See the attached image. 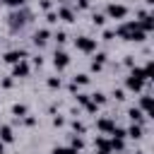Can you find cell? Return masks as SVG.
Listing matches in <instances>:
<instances>
[{
	"instance_id": "obj_10",
	"label": "cell",
	"mask_w": 154,
	"mask_h": 154,
	"mask_svg": "<svg viewBox=\"0 0 154 154\" xmlns=\"http://www.w3.org/2000/svg\"><path fill=\"white\" fill-rule=\"evenodd\" d=\"M58 19H63V22H75L77 19V12L70 7V5H58Z\"/></svg>"
},
{
	"instance_id": "obj_1",
	"label": "cell",
	"mask_w": 154,
	"mask_h": 154,
	"mask_svg": "<svg viewBox=\"0 0 154 154\" xmlns=\"http://www.w3.org/2000/svg\"><path fill=\"white\" fill-rule=\"evenodd\" d=\"M113 31H116V36H120L123 41H132V43H142V41L147 38V31L140 29V22H137V19L120 22Z\"/></svg>"
},
{
	"instance_id": "obj_36",
	"label": "cell",
	"mask_w": 154,
	"mask_h": 154,
	"mask_svg": "<svg viewBox=\"0 0 154 154\" xmlns=\"http://www.w3.org/2000/svg\"><path fill=\"white\" fill-rule=\"evenodd\" d=\"M53 125H55V128H63V125H65V118H63V116H53Z\"/></svg>"
},
{
	"instance_id": "obj_23",
	"label": "cell",
	"mask_w": 154,
	"mask_h": 154,
	"mask_svg": "<svg viewBox=\"0 0 154 154\" xmlns=\"http://www.w3.org/2000/svg\"><path fill=\"white\" fill-rule=\"evenodd\" d=\"M89 99H91L96 106H103V103H106V94H103V91H94V94H89Z\"/></svg>"
},
{
	"instance_id": "obj_46",
	"label": "cell",
	"mask_w": 154,
	"mask_h": 154,
	"mask_svg": "<svg viewBox=\"0 0 154 154\" xmlns=\"http://www.w3.org/2000/svg\"><path fill=\"white\" fill-rule=\"evenodd\" d=\"M0 5H2V0H0Z\"/></svg>"
},
{
	"instance_id": "obj_45",
	"label": "cell",
	"mask_w": 154,
	"mask_h": 154,
	"mask_svg": "<svg viewBox=\"0 0 154 154\" xmlns=\"http://www.w3.org/2000/svg\"><path fill=\"white\" fill-rule=\"evenodd\" d=\"M96 154H108V152H96Z\"/></svg>"
},
{
	"instance_id": "obj_17",
	"label": "cell",
	"mask_w": 154,
	"mask_h": 154,
	"mask_svg": "<svg viewBox=\"0 0 154 154\" xmlns=\"http://www.w3.org/2000/svg\"><path fill=\"white\" fill-rule=\"evenodd\" d=\"M70 147H72V149H77V152H82V149L87 147L84 135H72V137H70Z\"/></svg>"
},
{
	"instance_id": "obj_11",
	"label": "cell",
	"mask_w": 154,
	"mask_h": 154,
	"mask_svg": "<svg viewBox=\"0 0 154 154\" xmlns=\"http://www.w3.org/2000/svg\"><path fill=\"white\" fill-rule=\"evenodd\" d=\"M26 58V51H22V48H14V51H7L5 55H2V60L7 63V65H14V63H19V60H24Z\"/></svg>"
},
{
	"instance_id": "obj_44",
	"label": "cell",
	"mask_w": 154,
	"mask_h": 154,
	"mask_svg": "<svg viewBox=\"0 0 154 154\" xmlns=\"http://www.w3.org/2000/svg\"><path fill=\"white\" fill-rule=\"evenodd\" d=\"M120 154H132V152H120Z\"/></svg>"
},
{
	"instance_id": "obj_39",
	"label": "cell",
	"mask_w": 154,
	"mask_h": 154,
	"mask_svg": "<svg viewBox=\"0 0 154 154\" xmlns=\"http://www.w3.org/2000/svg\"><path fill=\"white\" fill-rule=\"evenodd\" d=\"M89 67H91V72H101V67H103V65H99V63H94V60H91V65H89Z\"/></svg>"
},
{
	"instance_id": "obj_41",
	"label": "cell",
	"mask_w": 154,
	"mask_h": 154,
	"mask_svg": "<svg viewBox=\"0 0 154 154\" xmlns=\"http://www.w3.org/2000/svg\"><path fill=\"white\" fill-rule=\"evenodd\" d=\"M55 2H58V5H70L72 0H55Z\"/></svg>"
},
{
	"instance_id": "obj_2",
	"label": "cell",
	"mask_w": 154,
	"mask_h": 154,
	"mask_svg": "<svg viewBox=\"0 0 154 154\" xmlns=\"http://www.w3.org/2000/svg\"><path fill=\"white\" fill-rule=\"evenodd\" d=\"M29 17H31V14H29L24 7H22V10H12V12H10V17H7V24H10V29H12V31H17V29H22V26L29 22Z\"/></svg>"
},
{
	"instance_id": "obj_37",
	"label": "cell",
	"mask_w": 154,
	"mask_h": 154,
	"mask_svg": "<svg viewBox=\"0 0 154 154\" xmlns=\"http://www.w3.org/2000/svg\"><path fill=\"white\" fill-rule=\"evenodd\" d=\"M113 36H116V31H113V29H106V31H103V41H111Z\"/></svg>"
},
{
	"instance_id": "obj_31",
	"label": "cell",
	"mask_w": 154,
	"mask_h": 154,
	"mask_svg": "<svg viewBox=\"0 0 154 154\" xmlns=\"http://www.w3.org/2000/svg\"><path fill=\"white\" fill-rule=\"evenodd\" d=\"M111 96H113L116 101H125V91H123V89H113V91H111Z\"/></svg>"
},
{
	"instance_id": "obj_15",
	"label": "cell",
	"mask_w": 154,
	"mask_h": 154,
	"mask_svg": "<svg viewBox=\"0 0 154 154\" xmlns=\"http://www.w3.org/2000/svg\"><path fill=\"white\" fill-rule=\"evenodd\" d=\"M94 149H96V152H108V154H111V142H108L103 135H96V137H94Z\"/></svg>"
},
{
	"instance_id": "obj_27",
	"label": "cell",
	"mask_w": 154,
	"mask_h": 154,
	"mask_svg": "<svg viewBox=\"0 0 154 154\" xmlns=\"http://www.w3.org/2000/svg\"><path fill=\"white\" fill-rule=\"evenodd\" d=\"M53 38H55V43H58V46H63V43L67 41V31H63V29H60V31H55V34H53Z\"/></svg>"
},
{
	"instance_id": "obj_13",
	"label": "cell",
	"mask_w": 154,
	"mask_h": 154,
	"mask_svg": "<svg viewBox=\"0 0 154 154\" xmlns=\"http://www.w3.org/2000/svg\"><path fill=\"white\" fill-rule=\"evenodd\" d=\"M0 142H2V144L14 142V130H12V125H0Z\"/></svg>"
},
{
	"instance_id": "obj_3",
	"label": "cell",
	"mask_w": 154,
	"mask_h": 154,
	"mask_svg": "<svg viewBox=\"0 0 154 154\" xmlns=\"http://www.w3.org/2000/svg\"><path fill=\"white\" fill-rule=\"evenodd\" d=\"M96 38H91V36H77L75 38V48L77 51H82V53H87V55H91V53H96Z\"/></svg>"
},
{
	"instance_id": "obj_32",
	"label": "cell",
	"mask_w": 154,
	"mask_h": 154,
	"mask_svg": "<svg viewBox=\"0 0 154 154\" xmlns=\"http://www.w3.org/2000/svg\"><path fill=\"white\" fill-rule=\"evenodd\" d=\"M19 120H22V123H24L26 128H31V125H36V118H34V116H29V113H26L24 118H19Z\"/></svg>"
},
{
	"instance_id": "obj_22",
	"label": "cell",
	"mask_w": 154,
	"mask_h": 154,
	"mask_svg": "<svg viewBox=\"0 0 154 154\" xmlns=\"http://www.w3.org/2000/svg\"><path fill=\"white\" fill-rule=\"evenodd\" d=\"M72 82H75L77 87H84V84H89V75H87V72H79V75L72 77Z\"/></svg>"
},
{
	"instance_id": "obj_28",
	"label": "cell",
	"mask_w": 154,
	"mask_h": 154,
	"mask_svg": "<svg viewBox=\"0 0 154 154\" xmlns=\"http://www.w3.org/2000/svg\"><path fill=\"white\" fill-rule=\"evenodd\" d=\"M94 55V63H99V65H106V60H108V55L103 53V51H99V53H91Z\"/></svg>"
},
{
	"instance_id": "obj_34",
	"label": "cell",
	"mask_w": 154,
	"mask_h": 154,
	"mask_svg": "<svg viewBox=\"0 0 154 154\" xmlns=\"http://www.w3.org/2000/svg\"><path fill=\"white\" fill-rule=\"evenodd\" d=\"M38 7H41L43 12H51V7H53V0H41V2H38Z\"/></svg>"
},
{
	"instance_id": "obj_24",
	"label": "cell",
	"mask_w": 154,
	"mask_h": 154,
	"mask_svg": "<svg viewBox=\"0 0 154 154\" xmlns=\"http://www.w3.org/2000/svg\"><path fill=\"white\" fill-rule=\"evenodd\" d=\"M2 5L12 7V10H22V7L26 5V0H2Z\"/></svg>"
},
{
	"instance_id": "obj_8",
	"label": "cell",
	"mask_w": 154,
	"mask_h": 154,
	"mask_svg": "<svg viewBox=\"0 0 154 154\" xmlns=\"http://www.w3.org/2000/svg\"><path fill=\"white\" fill-rule=\"evenodd\" d=\"M113 128H116V120H113L111 116H101V118H96V130H99L101 135H111Z\"/></svg>"
},
{
	"instance_id": "obj_19",
	"label": "cell",
	"mask_w": 154,
	"mask_h": 154,
	"mask_svg": "<svg viewBox=\"0 0 154 154\" xmlns=\"http://www.w3.org/2000/svg\"><path fill=\"white\" fill-rule=\"evenodd\" d=\"M26 113H29V108H26L24 103H14V106H12V116H14V120H19V118H24Z\"/></svg>"
},
{
	"instance_id": "obj_43",
	"label": "cell",
	"mask_w": 154,
	"mask_h": 154,
	"mask_svg": "<svg viewBox=\"0 0 154 154\" xmlns=\"http://www.w3.org/2000/svg\"><path fill=\"white\" fill-rule=\"evenodd\" d=\"M144 2H147V5H154V0H144Z\"/></svg>"
},
{
	"instance_id": "obj_38",
	"label": "cell",
	"mask_w": 154,
	"mask_h": 154,
	"mask_svg": "<svg viewBox=\"0 0 154 154\" xmlns=\"http://www.w3.org/2000/svg\"><path fill=\"white\" fill-rule=\"evenodd\" d=\"M123 63H125V67H132V65H135V58H132V55H125Z\"/></svg>"
},
{
	"instance_id": "obj_40",
	"label": "cell",
	"mask_w": 154,
	"mask_h": 154,
	"mask_svg": "<svg viewBox=\"0 0 154 154\" xmlns=\"http://www.w3.org/2000/svg\"><path fill=\"white\" fill-rule=\"evenodd\" d=\"M34 65H36V67H41V65H43V58H41V55H36V58H34Z\"/></svg>"
},
{
	"instance_id": "obj_4",
	"label": "cell",
	"mask_w": 154,
	"mask_h": 154,
	"mask_svg": "<svg viewBox=\"0 0 154 154\" xmlns=\"http://www.w3.org/2000/svg\"><path fill=\"white\" fill-rule=\"evenodd\" d=\"M103 14L108 19H125L128 17V7L120 5V2H111V5H106V12Z\"/></svg>"
},
{
	"instance_id": "obj_33",
	"label": "cell",
	"mask_w": 154,
	"mask_h": 154,
	"mask_svg": "<svg viewBox=\"0 0 154 154\" xmlns=\"http://www.w3.org/2000/svg\"><path fill=\"white\" fill-rule=\"evenodd\" d=\"M89 0H77V5H75V12H79V10H89Z\"/></svg>"
},
{
	"instance_id": "obj_47",
	"label": "cell",
	"mask_w": 154,
	"mask_h": 154,
	"mask_svg": "<svg viewBox=\"0 0 154 154\" xmlns=\"http://www.w3.org/2000/svg\"><path fill=\"white\" fill-rule=\"evenodd\" d=\"M140 154H142V152H140Z\"/></svg>"
},
{
	"instance_id": "obj_6",
	"label": "cell",
	"mask_w": 154,
	"mask_h": 154,
	"mask_svg": "<svg viewBox=\"0 0 154 154\" xmlns=\"http://www.w3.org/2000/svg\"><path fill=\"white\" fill-rule=\"evenodd\" d=\"M29 75H31V65L26 63V58L12 65V77H14V79H24V77H29Z\"/></svg>"
},
{
	"instance_id": "obj_18",
	"label": "cell",
	"mask_w": 154,
	"mask_h": 154,
	"mask_svg": "<svg viewBox=\"0 0 154 154\" xmlns=\"http://www.w3.org/2000/svg\"><path fill=\"white\" fill-rule=\"evenodd\" d=\"M111 152H125V137H113L111 135Z\"/></svg>"
},
{
	"instance_id": "obj_25",
	"label": "cell",
	"mask_w": 154,
	"mask_h": 154,
	"mask_svg": "<svg viewBox=\"0 0 154 154\" xmlns=\"http://www.w3.org/2000/svg\"><path fill=\"white\" fill-rule=\"evenodd\" d=\"M51 154H79L77 149H72V147H53L51 149Z\"/></svg>"
},
{
	"instance_id": "obj_30",
	"label": "cell",
	"mask_w": 154,
	"mask_h": 154,
	"mask_svg": "<svg viewBox=\"0 0 154 154\" xmlns=\"http://www.w3.org/2000/svg\"><path fill=\"white\" fill-rule=\"evenodd\" d=\"M75 99H77V103H82V106H87V103H89V94L77 91V94H75Z\"/></svg>"
},
{
	"instance_id": "obj_29",
	"label": "cell",
	"mask_w": 154,
	"mask_h": 154,
	"mask_svg": "<svg viewBox=\"0 0 154 154\" xmlns=\"http://www.w3.org/2000/svg\"><path fill=\"white\" fill-rule=\"evenodd\" d=\"M12 84H14V77H12V75H10V77H2V79H0V87H2V89H10Z\"/></svg>"
},
{
	"instance_id": "obj_16",
	"label": "cell",
	"mask_w": 154,
	"mask_h": 154,
	"mask_svg": "<svg viewBox=\"0 0 154 154\" xmlns=\"http://www.w3.org/2000/svg\"><path fill=\"white\" fill-rule=\"evenodd\" d=\"M128 118H130V123H140V125L144 123V113H142L137 106H130V108H128Z\"/></svg>"
},
{
	"instance_id": "obj_7",
	"label": "cell",
	"mask_w": 154,
	"mask_h": 154,
	"mask_svg": "<svg viewBox=\"0 0 154 154\" xmlns=\"http://www.w3.org/2000/svg\"><path fill=\"white\" fill-rule=\"evenodd\" d=\"M67 65H70V55H67V53H65L63 48H58V51L53 53V67H55V70L60 72V70H65Z\"/></svg>"
},
{
	"instance_id": "obj_14",
	"label": "cell",
	"mask_w": 154,
	"mask_h": 154,
	"mask_svg": "<svg viewBox=\"0 0 154 154\" xmlns=\"http://www.w3.org/2000/svg\"><path fill=\"white\" fill-rule=\"evenodd\" d=\"M137 108H140L144 116H152V96H149V94H142V96H140Z\"/></svg>"
},
{
	"instance_id": "obj_42",
	"label": "cell",
	"mask_w": 154,
	"mask_h": 154,
	"mask_svg": "<svg viewBox=\"0 0 154 154\" xmlns=\"http://www.w3.org/2000/svg\"><path fill=\"white\" fill-rule=\"evenodd\" d=\"M0 154H5V144L2 142H0Z\"/></svg>"
},
{
	"instance_id": "obj_9",
	"label": "cell",
	"mask_w": 154,
	"mask_h": 154,
	"mask_svg": "<svg viewBox=\"0 0 154 154\" xmlns=\"http://www.w3.org/2000/svg\"><path fill=\"white\" fill-rule=\"evenodd\" d=\"M51 36H53V34H51V29H48V26H41V29H36V31H34L31 41H34V46H38V48H41V46H46V41H48Z\"/></svg>"
},
{
	"instance_id": "obj_20",
	"label": "cell",
	"mask_w": 154,
	"mask_h": 154,
	"mask_svg": "<svg viewBox=\"0 0 154 154\" xmlns=\"http://www.w3.org/2000/svg\"><path fill=\"white\" fill-rule=\"evenodd\" d=\"M106 19H108V17H106L103 12H94V14H91V24H94V26H103Z\"/></svg>"
},
{
	"instance_id": "obj_5",
	"label": "cell",
	"mask_w": 154,
	"mask_h": 154,
	"mask_svg": "<svg viewBox=\"0 0 154 154\" xmlns=\"http://www.w3.org/2000/svg\"><path fill=\"white\" fill-rule=\"evenodd\" d=\"M144 84H149V82H144L142 77H137V75H132V72L125 77V89H128V91H135V94H140V91L144 89Z\"/></svg>"
},
{
	"instance_id": "obj_21",
	"label": "cell",
	"mask_w": 154,
	"mask_h": 154,
	"mask_svg": "<svg viewBox=\"0 0 154 154\" xmlns=\"http://www.w3.org/2000/svg\"><path fill=\"white\" fill-rule=\"evenodd\" d=\"M70 128H72V132H75V135H87V125H84L82 120H72V125H70Z\"/></svg>"
},
{
	"instance_id": "obj_35",
	"label": "cell",
	"mask_w": 154,
	"mask_h": 154,
	"mask_svg": "<svg viewBox=\"0 0 154 154\" xmlns=\"http://www.w3.org/2000/svg\"><path fill=\"white\" fill-rule=\"evenodd\" d=\"M46 22L48 24H58V14L55 12H46Z\"/></svg>"
},
{
	"instance_id": "obj_26",
	"label": "cell",
	"mask_w": 154,
	"mask_h": 154,
	"mask_svg": "<svg viewBox=\"0 0 154 154\" xmlns=\"http://www.w3.org/2000/svg\"><path fill=\"white\" fill-rule=\"evenodd\" d=\"M46 84H48V89H60V87H63V79H60V77H48Z\"/></svg>"
},
{
	"instance_id": "obj_12",
	"label": "cell",
	"mask_w": 154,
	"mask_h": 154,
	"mask_svg": "<svg viewBox=\"0 0 154 154\" xmlns=\"http://www.w3.org/2000/svg\"><path fill=\"white\" fill-rule=\"evenodd\" d=\"M142 135H144V130H142L140 123H130L128 130H125V137H130V140H142Z\"/></svg>"
}]
</instances>
